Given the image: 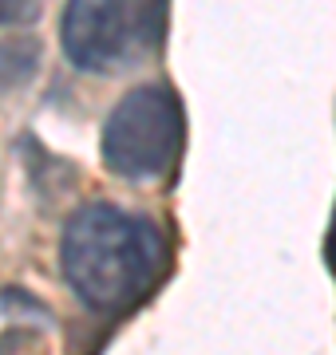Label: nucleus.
<instances>
[{"instance_id": "obj_1", "label": "nucleus", "mask_w": 336, "mask_h": 355, "mask_svg": "<svg viewBox=\"0 0 336 355\" xmlns=\"http://www.w3.org/2000/svg\"><path fill=\"white\" fill-rule=\"evenodd\" d=\"M64 277L83 304L123 312L155 288L167 265V245L146 217L91 202L72 214L60 245Z\"/></svg>"}, {"instance_id": "obj_2", "label": "nucleus", "mask_w": 336, "mask_h": 355, "mask_svg": "<svg viewBox=\"0 0 336 355\" xmlns=\"http://www.w3.org/2000/svg\"><path fill=\"white\" fill-rule=\"evenodd\" d=\"M182 146V103L167 83H142L111 107L103 123V166L131 182H155Z\"/></svg>"}, {"instance_id": "obj_3", "label": "nucleus", "mask_w": 336, "mask_h": 355, "mask_svg": "<svg viewBox=\"0 0 336 355\" xmlns=\"http://www.w3.org/2000/svg\"><path fill=\"white\" fill-rule=\"evenodd\" d=\"M67 60L79 71H107L127 55L131 20L127 0H67L60 20Z\"/></svg>"}, {"instance_id": "obj_4", "label": "nucleus", "mask_w": 336, "mask_h": 355, "mask_svg": "<svg viewBox=\"0 0 336 355\" xmlns=\"http://www.w3.org/2000/svg\"><path fill=\"white\" fill-rule=\"evenodd\" d=\"M40 67V44L32 36H8L0 40V87H20L36 76Z\"/></svg>"}, {"instance_id": "obj_5", "label": "nucleus", "mask_w": 336, "mask_h": 355, "mask_svg": "<svg viewBox=\"0 0 336 355\" xmlns=\"http://www.w3.org/2000/svg\"><path fill=\"white\" fill-rule=\"evenodd\" d=\"M32 8H36V0H0V24H16V20L32 16Z\"/></svg>"}, {"instance_id": "obj_6", "label": "nucleus", "mask_w": 336, "mask_h": 355, "mask_svg": "<svg viewBox=\"0 0 336 355\" xmlns=\"http://www.w3.org/2000/svg\"><path fill=\"white\" fill-rule=\"evenodd\" d=\"M333 261H336V225H333Z\"/></svg>"}]
</instances>
